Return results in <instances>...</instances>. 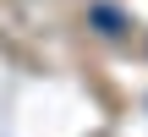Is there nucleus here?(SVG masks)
Wrapping results in <instances>:
<instances>
[{
    "mask_svg": "<svg viewBox=\"0 0 148 137\" xmlns=\"http://www.w3.org/2000/svg\"><path fill=\"white\" fill-rule=\"evenodd\" d=\"M88 22H93V27H99V33H104V38H115V33H121V27H126V16H121V11H115V5H93V11H88Z\"/></svg>",
    "mask_w": 148,
    "mask_h": 137,
    "instance_id": "nucleus-1",
    "label": "nucleus"
}]
</instances>
